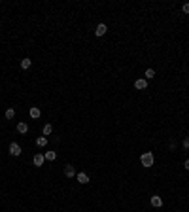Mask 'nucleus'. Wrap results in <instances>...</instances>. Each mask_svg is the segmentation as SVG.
Segmentation results:
<instances>
[{
    "label": "nucleus",
    "instance_id": "obj_15",
    "mask_svg": "<svg viewBox=\"0 0 189 212\" xmlns=\"http://www.w3.org/2000/svg\"><path fill=\"white\" fill-rule=\"evenodd\" d=\"M15 118V110L13 108H8L6 110V119H13Z\"/></svg>",
    "mask_w": 189,
    "mask_h": 212
},
{
    "label": "nucleus",
    "instance_id": "obj_5",
    "mask_svg": "<svg viewBox=\"0 0 189 212\" xmlns=\"http://www.w3.org/2000/svg\"><path fill=\"white\" fill-rule=\"evenodd\" d=\"M64 176H66V178H74L76 176V169L72 165H66V167H64Z\"/></svg>",
    "mask_w": 189,
    "mask_h": 212
},
{
    "label": "nucleus",
    "instance_id": "obj_10",
    "mask_svg": "<svg viewBox=\"0 0 189 212\" xmlns=\"http://www.w3.org/2000/svg\"><path fill=\"white\" fill-rule=\"evenodd\" d=\"M44 161H46V159H44L42 154H36V155H34V165H36V167H42Z\"/></svg>",
    "mask_w": 189,
    "mask_h": 212
},
{
    "label": "nucleus",
    "instance_id": "obj_2",
    "mask_svg": "<svg viewBox=\"0 0 189 212\" xmlns=\"http://www.w3.org/2000/svg\"><path fill=\"white\" fill-rule=\"evenodd\" d=\"M10 155H13V157H19V155H21V146H19L17 142L10 144Z\"/></svg>",
    "mask_w": 189,
    "mask_h": 212
},
{
    "label": "nucleus",
    "instance_id": "obj_7",
    "mask_svg": "<svg viewBox=\"0 0 189 212\" xmlns=\"http://www.w3.org/2000/svg\"><path fill=\"white\" fill-rule=\"evenodd\" d=\"M29 114H30V118H32V119H38V118H40V114H42V112H40V108L32 106L30 110H29Z\"/></svg>",
    "mask_w": 189,
    "mask_h": 212
},
{
    "label": "nucleus",
    "instance_id": "obj_17",
    "mask_svg": "<svg viewBox=\"0 0 189 212\" xmlns=\"http://www.w3.org/2000/svg\"><path fill=\"white\" fill-rule=\"evenodd\" d=\"M182 11H183V13H189V2H185L182 6Z\"/></svg>",
    "mask_w": 189,
    "mask_h": 212
},
{
    "label": "nucleus",
    "instance_id": "obj_18",
    "mask_svg": "<svg viewBox=\"0 0 189 212\" xmlns=\"http://www.w3.org/2000/svg\"><path fill=\"white\" fill-rule=\"evenodd\" d=\"M183 148H185V150H189V138H185V140H183Z\"/></svg>",
    "mask_w": 189,
    "mask_h": 212
},
{
    "label": "nucleus",
    "instance_id": "obj_3",
    "mask_svg": "<svg viewBox=\"0 0 189 212\" xmlns=\"http://www.w3.org/2000/svg\"><path fill=\"white\" fill-rule=\"evenodd\" d=\"M108 32V27L104 25V23H100V25H96V29H95V36H104Z\"/></svg>",
    "mask_w": 189,
    "mask_h": 212
},
{
    "label": "nucleus",
    "instance_id": "obj_11",
    "mask_svg": "<svg viewBox=\"0 0 189 212\" xmlns=\"http://www.w3.org/2000/svg\"><path fill=\"white\" fill-rule=\"evenodd\" d=\"M76 178H78V182H79V184H89V176H87L85 173H79Z\"/></svg>",
    "mask_w": 189,
    "mask_h": 212
},
{
    "label": "nucleus",
    "instance_id": "obj_13",
    "mask_svg": "<svg viewBox=\"0 0 189 212\" xmlns=\"http://www.w3.org/2000/svg\"><path fill=\"white\" fill-rule=\"evenodd\" d=\"M30 65H32V61H30L29 57H27V59H23V61H21V68H23V70L30 68Z\"/></svg>",
    "mask_w": 189,
    "mask_h": 212
},
{
    "label": "nucleus",
    "instance_id": "obj_9",
    "mask_svg": "<svg viewBox=\"0 0 189 212\" xmlns=\"http://www.w3.org/2000/svg\"><path fill=\"white\" fill-rule=\"evenodd\" d=\"M17 131H19L21 135H25L27 131H29V125H27L25 121H19V123H17Z\"/></svg>",
    "mask_w": 189,
    "mask_h": 212
},
{
    "label": "nucleus",
    "instance_id": "obj_12",
    "mask_svg": "<svg viewBox=\"0 0 189 212\" xmlns=\"http://www.w3.org/2000/svg\"><path fill=\"white\" fill-rule=\"evenodd\" d=\"M53 133V125H51V123H46V125H44V137H47V135H51Z\"/></svg>",
    "mask_w": 189,
    "mask_h": 212
},
{
    "label": "nucleus",
    "instance_id": "obj_19",
    "mask_svg": "<svg viewBox=\"0 0 189 212\" xmlns=\"http://www.w3.org/2000/svg\"><path fill=\"white\" fill-rule=\"evenodd\" d=\"M183 167H185V170H189V159H185V163H183Z\"/></svg>",
    "mask_w": 189,
    "mask_h": 212
},
{
    "label": "nucleus",
    "instance_id": "obj_4",
    "mask_svg": "<svg viewBox=\"0 0 189 212\" xmlns=\"http://www.w3.org/2000/svg\"><path fill=\"white\" fill-rule=\"evenodd\" d=\"M134 87H136V89H146V87H148V80L146 78H138V80H136V82H134Z\"/></svg>",
    "mask_w": 189,
    "mask_h": 212
},
{
    "label": "nucleus",
    "instance_id": "obj_8",
    "mask_svg": "<svg viewBox=\"0 0 189 212\" xmlns=\"http://www.w3.org/2000/svg\"><path fill=\"white\" fill-rule=\"evenodd\" d=\"M44 159H46V161H55V159H57V151H46V154H44Z\"/></svg>",
    "mask_w": 189,
    "mask_h": 212
},
{
    "label": "nucleus",
    "instance_id": "obj_14",
    "mask_svg": "<svg viewBox=\"0 0 189 212\" xmlns=\"http://www.w3.org/2000/svg\"><path fill=\"white\" fill-rule=\"evenodd\" d=\"M46 144H47V137H40V138H36V146L44 148Z\"/></svg>",
    "mask_w": 189,
    "mask_h": 212
},
{
    "label": "nucleus",
    "instance_id": "obj_16",
    "mask_svg": "<svg viewBox=\"0 0 189 212\" xmlns=\"http://www.w3.org/2000/svg\"><path fill=\"white\" fill-rule=\"evenodd\" d=\"M144 76H146V80H151V78H155V70H153V68H148V70H146V74H144Z\"/></svg>",
    "mask_w": 189,
    "mask_h": 212
},
{
    "label": "nucleus",
    "instance_id": "obj_6",
    "mask_svg": "<svg viewBox=\"0 0 189 212\" xmlns=\"http://www.w3.org/2000/svg\"><path fill=\"white\" fill-rule=\"evenodd\" d=\"M150 203L155 206V208H159V206H163V199L159 197V195H151V199H150Z\"/></svg>",
    "mask_w": 189,
    "mask_h": 212
},
{
    "label": "nucleus",
    "instance_id": "obj_1",
    "mask_svg": "<svg viewBox=\"0 0 189 212\" xmlns=\"http://www.w3.org/2000/svg\"><path fill=\"white\" fill-rule=\"evenodd\" d=\"M140 163H142V167H153V163H155V155L151 154V151H144L142 155H140Z\"/></svg>",
    "mask_w": 189,
    "mask_h": 212
}]
</instances>
